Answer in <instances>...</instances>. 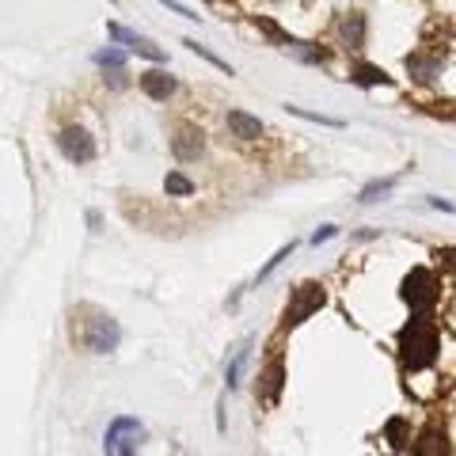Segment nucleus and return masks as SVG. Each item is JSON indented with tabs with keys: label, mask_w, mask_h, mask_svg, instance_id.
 Wrapping results in <instances>:
<instances>
[{
	"label": "nucleus",
	"mask_w": 456,
	"mask_h": 456,
	"mask_svg": "<svg viewBox=\"0 0 456 456\" xmlns=\"http://www.w3.org/2000/svg\"><path fill=\"white\" fill-rule=\"evenodd\" d=\"M438 350H441V335H438V327H433V319L426 312L415 316L403 331H399V354H403V361L410 365V369H426V365H433Z\"/></svg>",
	"instance_id": "nucleus-1"
},
{
	"label": "nucleus",
	"mask_w": 456,
	"mask_h": 456,
	"mask_svg": "<svg viewBox=\"0 0 456 456\" xmlns=\"http://www.w3.org/2000/svg\"><path fill=\"white\" fill-rule=\"evenodd\" d=\"M403 300L410 304V312L422 316V312H430L433 304H438V297H441V285H438V277H433L426 266H415L407 277H403Z\"/></svg>",
	"instance_id": "nucleus-2"
},
{
	"label": "nucleus",
	"mask_w": 456,
	"mask_h": 456,
	"mask_svg": "<svg viewBox=\"0 0 456 456\" xmlns=\"http://www.w3.org/2000/svg\"><path fill=\"white\" fill-rule=\"evenodd\" d=\"M144 433V426L129 415H118L115 422L107 426V438H103V449L107 456H137V438Z\"/></svg>",
	"instance_id": "nucleus-3"
},
{
	"label": "nucleus",
	"mask_w": 456,
	"mask_h": 456,
	"mask_svg": "<svg viewBox=\"0 0 456 456\" xmlns=\"http://www.w3.org/2000/svg\"><path fill=\"white\" fill-rule=\"evenodd\" d=\"M118 339H122V331H118V324L110 316H103V312H95L92 319L84 324V335H80V342L92 354H110L118 346Z\"/></svg>",
	"instance_id": "nucleus-4"
},
{
	"label": "nucleus",
	"mask_w": 456,
	"mask_h": 456,
	"mask_svg": "<svg viewBox=\"0 0 456 456\" xmlns=\"http://www.w3.org/2000/svg\"><path fill=\"white\" fill-rule=\"evenodd\" d=\"M327 304V293H324V285H316V282H304V285H297L293 289V300H289V312H285V324H304L312 312H319V308Z\"/></svg>",
	"instance_id": "nucleus-5"
},
{
	"label": "nucleus",
	"mask_w": 456,
	"mask_h": 456,
	"mask_svg": "<svg viewBox=\"0 0 456 456\" xmlns=\"http://www.w3.org/2000/svg\"><path fill=\"white\" fill-rule=\"evenodd\" d=\"M58 149H61V157L73 160V164H92L95 160V141L84 126H65L58 133Z\"/></svg>",
	"instance_id": "nucleus-6"
},
{
	"label": "nucleus",
	"mask_w": 456,
	"mask_h": 456,
	"mask_svg": "<svg viewBox=\"0 0 456 456\" xmlns=\"http://www.w3.org/2000/svg\"><path fill=\"white\" fill-rule=\"evenodd\" d=\"M445 58H449V50H433V46H422L415 53H407V73L415 76L418 84H430L433 76L441 73Z\"/></svg>",
	"instance_id": "nucleus-7"
},
{
	"label": "nucleus",
	"mask_w": 456,
	"mask_h": 456,
	"mask_svg": "<svg viewBox=\"0 0 456 456\" xmlns=\"http://www.w3.org/2000/svg\"><path fill=\"white\" fill-rule=\"evenodd\" d=\"M171 152H175V160H179V164L202 160V152H206V133L198 129V126H179V129H175V137H171Z\"/></svg>",
	"instance_id": "nucleus-8"
},
{
	"label": "nucleus",
	"mask_w": 456,
	"mask_h": 456,
	"mask_svg": "<svg viewBox=\"0 0 456 456\" xmlns=\"http://www.w3.org/2000/svg\"><path fill=\"white\" fill-rule=\"evenodd\" d=\"M107 35L115 38V42H126V46L133 50V53H141V58H149V61H168V53H164L152 38H144V35H137V31H126L122 23H107Z\"/></svg>",
	"instance_id": "nucleus-9"
},
{
	"label": "nucleus",
	"mask_w": 456,
	"mask_h": 456,
	"mask_svg": "<svg viewBox=\"0 0 456 456\" xmlns=\"http://www.w3.org/2000/svg\"><path fill=\"white\" fill-rule=\"evenodd\" d=\"M137 84H141V92L149 95V99H157V103H168V99L175 95V88H179V80H175V76H168L164 69H149V73H141V76H137Z\"/></svg>",
	"instance_id": "nucleus-10"
},
{
	"label": "nucleus",
	"mask_w": 456,
	"mask_h": 456,
	"mask_svg": "<svg viewBox=\"0 0 456 456\" xmlns=\"http://www.w3.org/2000/svg\"><path fill=\"white\" fill-rule=\"evenodd\" d=\"M228 129H232V137H240V141H259L263 137V122L248 115V110H228Z\"/></svg>",
	"instance_id": "nucleus-11"
},
{
	"label": "nucleus",
	"mask_w": 456,
	"mask_h": 456,
	"mask_svg": "<svg viewBox=\"0 0 456 456\" xmlns=\"http://www.w3.org/2000/svg\"><path fill=\"white\" fill-rule=\"evenodd\" d=\"M350 80L361 84V88H392V76H388L381 65H369V61H354L350 65Z\"/></svg>",
	"instance_id": "nucleus-12"
},
{
	"label": "nucleus",
	"mask_w": 456,
	"mask_h": 456,
	"mask_svg": "<svg viewBox=\"0 0 456 456\" xmlns=\"http://www.w3.org/2000/svg\"><path fill=\"white\" fill-rule=\"evenodd\" d=\"M339 35L350 50H361L365 46V16L361 12H346L339 19Z\"/></svg>",
	"instance_id": "nucleus-13"
},
{
	"label": "nucleus",
	"mask_w": 456,
	"mask_h": 456,
	"mask_svg": "<svg viewBox=\"0 0 456 456\" xmlns=\"http://www.w3.org/2000/svg\"><path fill=\"white\" fill-rule=\"evenodd\" d=\"M282 384H285V365H282V358H274L270 365H266V373H263V399L266 403H277Z\"/></svg>",
	"instance_id": "nucleus-14"
},
{
	"label": "nucleus",
	"mask_w": 456,
	"mask_h": 456,
	"mask_svg": "<svg viewBox=\"0 0 456 456\" xmlns=\"http://www.w3.org/2000/svg\"><path fill=\"white\" fill-rule=\"evenodd\" d=\"M449 452V445H445V433L438 426L422 430V438L415 441V456H445Z\"/></svg>",
	"instance_id": "nucleus-15"
},
{
	"label": "nucleus",
	"mask_w": 456,
	"mask_h": 456,
	"mask_svg": "<svg viewBox=\"0 0 456 456\" xmlns=\"http://www.w3.org/2000/svg\"><path fill=\"white\" fill-rule=\"evenodd\" d=\"M396 175H388V179H373V183H365L361 186V194H358V202L361 206H373V202H381V198H388V194H392L396 191Z\"/></svg>",
	"instance_id": "nucleus-16"
},
{
	"label": "nucleus",
	"mask_w": 456,
	"mask_h": 456,
	"mask_svg": "<svg viewBox=\"0 0 456 456\" xmlns=\"http://www.w3.org/2000/svg\"><path fill=\"white\" fill-rule=\"evenodd\" d=\"M289 50H293L300 61H308V65H327V61H331V50H324V46H312V42H300V38H297Z\"/></svg>",
	"instance_id": "nucleus-17"
},
{
	"label": "nucleus",
	"mask_w": 456,
	"mask_h": 456,
	"mask_svg": "<svg viewBox=\"0 0 456 456\" xmlns=\"http://www.w3.org/2000/svg\"><path fill=\"white\" fill-rule=\"evenodd\" d=\"M183 46L191 50V53H198V58H206L209 65H213V69H221V73H228V76H232V65H228L225 58H217V53L209 50V46H202V42H198V38H183Z\"/></svg>",
	"instance_id": "nucleus-18"
},
{
	"label": "nucleus",
	"mask_w": 456,
	"mask_h": 456,
	"mask_svg": "<svg viewBox=\"0 0 456 456\" xmlns=\"http://www.w3.org/2000/svg\"><path fill=\"white\" fill-rule=\"evenodd\" d=\"M255 27H259L266 38H274L277 46H293V42H297L293 35H289V31H282V27L274 23V19H266V16H255Z\"/></svg>",
	"instance_id": "nucleus-19"
},
{
	"label": "nucleus",
	"mask_w": 456,
	"mask_h": 456,
	"mask_svg": "<svg viewBox=\"0 0 456 456\" xmlns=\"http://www.w3.org/2000/svg\"><path fill=\"white\" fill-rule=\"evenodd\" d=\"M164 191H168L171 198H186V194H194V183L186 179V175H179V171H168V179H164Z\"/></svg>",
	"instance_id": "nucleus-20"
},
{
	"label": "nucleus",
	"mask_w": 456,
	"mask_h": 456,
	"mask_svg": "<svg viewBox=\"0 0 456 456\" xmlns=\"http://www.w3.org/2000/svg\"><path fill=\"white\" fill-rule=\"evenodd\" d=\"M248 350H251V342H243V346L236 350V358L228 361V373H225L228 388H236V384H240V373H243V365H248Z\"/></svg>",
	"instance_id": "nucleus-21"
},
{
	"label": "nucleus",
	"mask_w": 456,
	"mask_h": 456,
	"mask_svg": "<svg viewBox=\"0 0 456 456\" xmlns=\"http://www.w3.org/2000/svg\"><path fill=\"white\" fill-rule=\"evenodd\" d=\"M289 115L297 118H308V122H319V126H331V129H342V118H331V115H316V110H304V107H285Z\"/></svg>",
	"instance_id": "nucleus-22"
},
{
	"label": "nucleus",
	"mask_w": 456,
	"mask_h": 456,
	"mask_svg": "<svg viewBox=\"0 0 456 456\" xmlns=\"http://www.w3.org/2000/svg\"><path fill=\"white\" fill-rule=\"evenodd\" d=\"M384 433H388V441H392L396 445V449H407V422L403 418H392V422H388V426H384Z\"/></svg>",
	"instance_id": "nucleus-23"
},
{
	"label": "nucleus",
	"mask_w": 456,
	"mask_h": 456,
	"mask_svg": "<svg viewBox=\"0 0 456 456\" xmlns=\"http://www.w3.org/2000/svg\"><path fill=\"white\" fill-rule=\"evenodd\" d=\"M289 255H293V243H285V248H277V251H274V259H266V266L259 270V282H266V277H270V274L277 270V266H282V263L289 259Z\"/></svg>",
	"instance_id": "nucleus-24"
},
{
	"label": "nucleus",
	"mask_w": 456,
	"mask_h": 456,
	"mask_svg": "<svg viewBox=\"0 0 456 456\" xmlns=\"http://www.w3.org/2000/svg\"><path fill=\"white\" fill-rule=\"evenodd\" d=\"M95 65H103V69H122V65H126V58H122V50H99L95 53Z\"/></svg>",
	"instance_id": "nucleus-25"
},
{
	"label": "nucleus",
	"mask_w": 456,
	"mask_h": 456,
	"mask_svg": "<svg viewBox=\"0 0 456 456\" xmlns=\"http://www.w3.org/2000/svg\"><path fill=\"white\" fill-rule=\"evenodd\" d=\"M335 232H339V225H319V228L312 232V243H316V248H319V243H327L331 236H335Z\"/></svg>",
	"instance_id": "nucleus-26"
},
{
	"label": "nucleus",
	"mask_w": 456,
	"mask_h": 456,
	"mask_svg": "<svg viewBox=\"0 0 456 456\" xmlns=\"http://www.w3.org/2000/svg\"><path fill=\"white\" fill-rule=\"evenodd\" d=\"M160 4H164V8H171V12H175V16H183V19H198L186 4H179V0H160Z\"/></svg>",
	"instance_id": "nucleus-27"
},
{
	"label": "nucleus",
	"mask_w": 456,
	"mask_h": 456,
	"mask_svg": "<svg viewBox=\"0 0 456 456\" xmlns=\"http://www.w3.org/2000/svg\"><path fill=\"white\" fill-rule=\"evenodd\" d=\"M107 76H110V88H126V69H110ZM107 76H103V80H107Z\"/></svg>",
	"instance_id": "nucleus-28"
},
{
	"label": "nucleus",
	"mask_w": 456,
	"mask_h": 456,
	"mask_svg": "<svg viewBox=\"0 0 456 456\" xmlns=\"http://www.w3.org/2000/svg\"><path fill=\"white\" fill-rule=\"evenodd\" d=\"M88 225H92V232H99V225H103V217H99L95 209H92V213H88Z\"/></svg>",
	"instance_id": "nucleus-29"
},
{
	"label": "nucleus",
	"mask_w": 456,
	"mask_h": 456,
	"mask_svg": "<svg viewBox=\"0 0 456 456\" xmlns=\"http://www.w3.org/2000/svg\"><path fill=\"white\" fill-rule=\"evenodd\" d=\"M213 4H225V0H213ZM228 4H232V0H228Z\"/></svg>",
	"instance_id": "nucleus-30"
}]
</instances>
